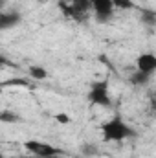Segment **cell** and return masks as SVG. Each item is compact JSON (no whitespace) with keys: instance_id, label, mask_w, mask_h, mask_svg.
Returning a JSON list of instances; mask_svg holds the SVG:
<instances>
[{"instance_id":"cell-1","label":"cell","mask_w":156,"mask_h":158,"mask_svg":"<svg viewBox=\"0 0 156 158\" xmlns=\"http://www.w3.org/2000/svg\"><path fill=\"white\" fill-rule=\"evenodd\" d=\"M101 136H103V142H121L127 138H134L136 131L129 127L119 116H116L101 125Z\"/></svg>"},{"instance_id":"cell-2","label":"cell","mask_w":156,"mask_h":158,"mask_svg":"<svg viewBox=\"0 0 156 158\" xmlns=\"http://www.w3.org/2000/svg\"><path fill=\"white\" fill-rule=\"evenodd\" d=\"M88 101L96 107H110V92H109V83L107 81H94L88 90Z\"/></svg>"},{"instance_id":"cell-3","label":"cell","mask_w":156,"mask_h":158,"mask_svg":"<svg viewBox=\"0 0 156 158\" xmlns=\"http://www.w3.org/2000/svg\"><path fill=\"white\" fill-rule=\"evenodd\" d=\"M24 149L39 158H53L61 153L57 147H53L50 143H44V142H39V140H28V142H24Z\"/></svg>"},{"instance_id":"cell-4","label":"cell","mask_w":156,"mask_h":158,"mask_svg":"<svg viewBox=\"0 0 156 158\" xmlns=\"http://www.w3.org/2000/svg\"><path fill=\"white\" fill-rule=\"evenodd\" d=\"M92 2V9H94V15L99 22H107L112 13H114V2L112 0H90Z\"/></svg>"},{"instance_id":"cell-5","label":"cell","mask_w":156,"mask_h":158,"mask_svg":"<svg viewBox=\"0 0 156 158\" xmlns=\"http://www.w3.org/2000/svg\"><path fill=\"white\" fill-rule=\"evenodd\" d=\"M136 68L153 76V72H156V55L154 53H142L136 59Z\"/></svg>"},{"instance_id":"cell-6","label":"cell","mask_w":156,"mask_h":158,"mask_svg":"<svg viewBox=\"0 0 156 158\" xmlns=\"http://www.w3.org/2000/svg\"><path fill=\"white\" fill-rule=\"evenodd\" d=\"M59 7H61V11H63V15H64V17L74 19V20H77V22L86 20V17H88V13L81 11L79 7H76V6H74V4H66L64 0H63V2H59Z\"/></svg>"},{"instance_id":"cell-7","label":"cell","mask_w":156,"mask_h":158,"mask_svg":"<svg viewBox=\"0 0 156 158\" xmlns=\"http://www.w3.org/2000/svg\"><path fill=\"white\" fill-rule=\"evenodd\" d=\"M22 22V15L18 11H9V13H2L0 15V30H9L15 28Z\"/></svg>"},{"instance_id":"cell-8","label":"cell","mask_w":156,"mask_h":158,"mask_svg":"<svg viewBox=\"0 0 156 158\" xmlns=\"http://www.w3.org/2000/svg\"><path fill=\"white\" fill-rule=\"evenodd\" d=\"M140 20H142L143 26H147V28H154L156 26V11L154 9H151V7H143V9H140Z\"/></svg>"},{"instance_id":"cell-9","label":"cell","mask_w":156,"mask_h":158,"mask_svg":"<svg viewBox=\"0 0 156 158\" xmlns=\"http://www.w3.org/2000/svg\"><path fill=\"white\" fill-rule=\"evenodd\" d=\"M149 79H151V74H145V72H142V70H136V72L129 77V81H130L134 86H143V85L149 83Z\"/></svg>"},{"instance_id":"cell-10","label":"cell","mask_w":156,"mask_h":158,"mask_svg":"<svg viewBox=\"0 0 156 158\" xmlns=\"http://www.w3.org/2000/svg\"><path fill=\"white\" fill-rule=\"evenodd\" d=\"M30 76H31V79H37V81H40V79H46V77H48V72H46L42 66L33 64V66H30Z\"/></svg>"},{"instance_id":"cell-11","label":"cell","mask_w":156,"mask_h":158,"mask_svg":"<svg viewBox=\"0 0 156 158\" xmlns=\"http://www.w3.org/2000/svg\"><path fill=\"white\" fill-rule=\"evenodd\" d=\"M112 2H114V7L117 9H136L138 7L134 0H112Z\"/></svg>"},{"instance_id":"cell-12","label":"cell","mask_w":156,"mask_h":158,"mask_svg":"<svg viewBox=\"0 0 156 158\" xmlns=\"http://www.w3.org/2000/svg\"><path fill=\"white\" fill-rule=\"evenodd\" d=\"M18 119V116L15 112H9V110H2L0 112V121L2 123H15Z\"/></svg>"},{"instance_id":"cell-13","label":"cell","mask_w":156,"mask_h":158,"mask_svg":"<svg viewBox=\"0 0 156 158\" xmlns=\"http://www.w3.org/2000/svg\"><path fill=\"white\" fill-rule=\"evenodd\" d=\"M70 4H74L76 7H79V9L84 11V13H88L90 7H92V2H90V0H70Z\"/></svg>"},{"instance_id":"cell-14","label":"cell","mask_w":156,"mask_h":158,"mask_svg":"<svg viewBox=\"0 0 156 158\" xmlns=\"http://www.w3.org/2000/svg\"><path fill=\"white\" fill-rule=\"evenodd\" d=\"M2 86L4 88L6 86H30V81H26V79H11V81H4Z\"/></svg>"},{"instance_id":"cell-15","label":"cell","mask_w":156,"mask_h":158,"mask_svg":"<svg viewBox=\"0 0 156 158\" xmlns=\"http://www.w3.org/2000/svg\"><path fill=\"white\" fill-rule=\"evenodd\" d=\"M55 119H57L59 123H63V125L70 123V116H66V114H55Z\"/></svg>"},{"instance_id":"cell-16","label":"cell","mask_w":156,"mask_h":158,"mask_svg":"<svg viewBox=\"0 0 156 158\" xmlns=\"http://www.w3.org/2000/svg\"><path fill=\"white\" fill-rule=\"evenodd\" d=\"M83 151H84V155H96L94 151H96V147L94 145H84L83 147Z\"/></svg>"}]
</instances>
